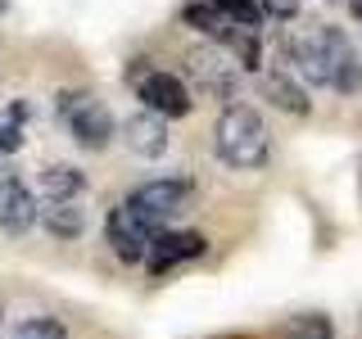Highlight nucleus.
Returning <instances> with one entry per match:
<instances>
[{
  "label": "nucleus",
  "mask_w": 362,
  "mask_h": 339,
  "mask_svg": "<svg viewBox=\"0 0 362 339\" xmlns=\"http://www.w3.org/2000/svg\"><path fill=\"white\" fill-rule=\"evenodd\" d=\"M181 23H190V28H199V32H209V37H226V32H231L235 28V23L231 18H226L222 14V9L218 5H213V0H195V5H186V9H181Z\"/></svg>",
  "instance_id": "obj_15"
},
{
  "label": "nucleus",
  "mask_w": 362,
  "mask_h": 339,
  "mask_svg": "<svg viewBox=\"0 0 362 339\" xmlns=\"http://www.w3.org/2000/svg\"><path fill=\"white\" fill-rule=\"evenodd\" d=\"M317 50H322V64H326V86L344 90V95L362 90V54H358V45L349 41L344 32L322 28L317 32Z\"/></svg>",
  "instance_id": "obj_5"
},
{
  "label": "nucleus",
  "mask_w": 362,
  "mask_h": 339,
  "mask_svg": "<svg viewBox=\"0 0 362 339\" xmlns=\"http://www.w3.org/2000/svg\"><path fill=\"white\" fill-rule=\"evenodd\" d=\"M14 339H68V331L50 316H28V321L14 331Z\"/></svg>",
  "instance_id": "obj_18"
},
{
  "label": "nucleus",
  "mask_w": 362,
  "mask_h": 339,
  "mask_svg": "<svg viewBox=\"0 0 362 339\" xmlns=\"http://www.w3.org/2000/svg\"><path fill=\"white\" fill-rule=\"evenodd\" d=\"M281 54H286V64H294L299 77H308L313 86H326V64H322V50H317V37L281 32Z\"/></svg>",
  "instance_id": "obj_10"
},
{
  "label": "nucleus",
  "mask_w": 362,
  "mask_h": 339,
  "mask_svg": "<svg viewBox=\"0 0 362 339\" xmlns=\"http://www.w3.org/2000/svg\"><path fill=\"white\" fill-rule=\"evenodd\" d=\"M204 249H209V240H204L199 231H163L150 249V267L154 271H168L177 263H190V258H199Z\"/></svg>",
  "instance_id": "obj_9"
},
{
  "label": "nucleus",
  "mask_w": 362,
  "mask_h": 339,
  "mask_svg": "<svg viewBox=\"0 0 362 339\" xmlns=\"http://www.w3.org/2000/svg\"><path fill=\"white\" fill-rule=\"evenodd\" d=\"M122 136H127L132 154H145V158H158L168 150V127L158 122V113H136V118H127Z\"/></svg>",
  "instance_id": "obj_12"
},
{
  "label": "nucleus",
  "mask_w": 362,
  "mask_h": 339,
  "mask_svg": "<svg viewBox=\"0 0 362 339\" xmlns=\"http://www.w3.org/2000/svg\"><path fill=\"white\" fill-rule=\"evenodd\" d=\"M41 203H68V199H82V190H86V177H82V167H68V163H50L41 172Z\"/></svg>",
  "instance_id": "obj_11"
},
{
  "label": "nucleus",
  "mask_w": 362,
  "mask_h": 339,
  "mask_svg": "<svg viewBox=\"0 0 362 339\" xmlns=\"http://www.w3.org/2000/svg\"><path fill=\"white\" fill-rule=\"evenodd\" d=\"M222 45L240 59V68H258V64H263V45H258V32L254 28H231L222 37Z\"/></svg>",
  "instance_id": "obj_16"
},
{
  "label": "nucleus",
  "mask_w": 362,
  "mask_h": 339,
  "mask_svg": "<svg viewBox=\"0 0 362 339\" xmlns=\"http://www.w3.org/2000/svg\"><path fill=\"white\" fill-rule=\"evenodd\" d=\"M263 95H267L276 109H286V113H308V95H303V86L290 77V68H281V73H267V77H263Z\"/></svg>",
  "instance_id": "obj_14"
},
{
  "label": "nucleus",
  "mask_w": 362,
  "mask_h": 339,
  "mask_svg": "<svg viewBox=\"0 0 362 339\" xmlns=\"http://www.w3.org/2000/svg\"><path fill=\"white\" fill-rule=\"evenodd\" d=\"M18 150H23L18 122H0V154H18Z\"/></svg>",
  "instance_id": "obj_20"
},
{
  "label": "nucleus",
  "mask_w": 362,
  "mask_h": 339,
  "mask_svg": "<svg viewBox=\"0 0 362 339\" xmlns=\"http://www.w3.org/2000/svg\"><path fill=\"white\" fill-rule=\"evenodd\" d=\"M294 339H331V321L326 316H303L294 326Z\"/></svg>",
  "instance_id": "obj_19"
},
{
  "label": "nucleus",
  "mask_w": 362,
  "mask_h": 339,
  "mask_svg": "<svg viewBox=\"0 0 362 339\" xmlns=\"http://www.w3.org/2000/svg\"><path fill=\"white\" fill-rule=\"evenodd\" d=\"M186 68H190V77H195L209 95H231L235 90V64H226L222 50H213V45L186 50Z\"/></svg>",
  "instance_id": "obj_8"
},
{
  "label": "nucleus",
  "mask_w": 362,
  "mask_h": 339,
  "mask_svg": "<svg viewBox=\"0 0 362 339\" xmlns=\"http://www.w3.org/2000/svg\"><path fill=\"white\" fill-rule=\"evenodd\" d=\"M213 150L226 167H263L267 163V150H272V136H267V122L258 109L249 105H231L218 118V127H213Z\"/></svg>",
  "instance_id": "obj_1"
},
{
  "label": "nucleus",
  "mask_w": 362,
  "mask_h": 339,
  "mask_svg": "<svg viewBox=\"0 0 362 339\" xmlns=\"http://www.w3.org/2000/svg\"><path fill=\"white\" fill-rule=\"evenodd\" d=\"M190 199H195V190H190L186 177H154V181H141V186L127 195L132 208L141 213V218H150L154 226H163L168 218L186 213Z\"/></svg>",
  "instance_id": "obj_4"
},
{
  "label": "nucleus",
  "mask_w": 362,
  "mask_h": 339,
  "mask_svg": "<svg viewBox=\"0 0 362 339\" xmlns=\"http://www.w3.org/2000/svg\"><path fill=\"white\" fill-rule=\"evenodd\" d=\"M37 218H41L37 195H32V190L23 186L18 177H0V231L23 235Z\"/></svg>",
  "instance_id": "obj_7"
},
{
  "label": "nucleus",
  "mask_w": 362,
  "mask_h": 339,
  "mask_svg": "<svg viewBox=\"0 0 362 339\" xmlns=\"http://www.w3.org/2000/svg\"><path fill=\"white\" fill-rule=\"evenodd\" d=\"M213 5H218L235 28H254V32H258V23H263V14H267L263 0H213Z\"/></svg>",
  "instance_id": "obj_17"
},
{
  "label": "nucleus",
  "mask_w": 362,
  "mask_h": 339,
  "mask_svg": "<svg viewBox=\"0 0 362 339\" xmlns=\"http://www.w3.org/2000/svg\"><path fill=\"white\" fill-rule=\"evenodd\" d=\"M54 109H59V122L82 150H105L113 141V113L100 105L90 90H59Z\"/></svg>",
  "instance_id": "obj_2"
},
{
  "label": "nucleus",
  "mask_w": 362,
  "mask_h": 339,
  "mask_svg": "<svg viewBox=\"0 0 362 339\" xmlns=\"http://www.w3.org/2000/svg\"><path fill=\"white\" fill-rule=\"evenodd\" d=\"M263 9H267V14H276V18H290L294 9H299V0H263Z\"/></svg>",
  "instance_id": "obj_21"
},
{
  "label": "nucleus",
  "mask_w": 362,
  "mask_h": 339,
  "mask_svg": "<svg viewBox=\"0 0 362 339\" xmlns=\"http://www.w3.org/2000/svg\"><path fill=\"white\" fill-rule=\"evenodd\" d=\"M158 235H163V226L141 218L132 203H118V208H109V218H105V240L122 263H150V249H154Z\"/></svg>",
  "instance_id": "obj_3"
},
{
  "label": "nucleus",
  "mask_w": 362,
  "mask_h": 339,
  "mask_svg": "<svg viewBox=\"0 0 362 339\" xmlns=\"http://www.w3.org/2000/svg\"><path fill=\"white\" fill-rule=\"evenodd\" d=\"M136 90H141V100H145V109L158 113V118H186L190 109H195V100H190V90L181 77L173 73H145L141 82H136Z\"/></svg>",
  "instance_id": "obj_6"
},
{
  "label": "nucleus",
  "mask_w": 362,
  "mask_h": 339,
  "mask_svg": "<svg viewBox=\"0 0 362 339\" xmlns=\"http://www.w3.org/2000/svg\"><path fill=\"white\" fill-rule=\"evenodd\" d=\"M41 226L50 235H59V240H73V235L86 231V208L77 199H68V203H41Z\"/></svg>",
  "instance_id": "obj_13"
}]
</instances>
